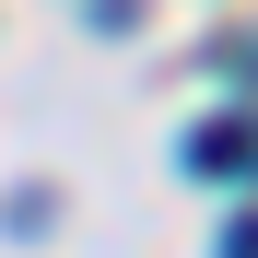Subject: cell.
I'll use <instances>...</instances> for the list:
<instances>
[{
  "label": "cell",
  "mask_w": 258,
  "mask_h": 258,
  "mask_svg": "<svg viewBox=\"0 0 258 258\" xmlns=\"http://www.w3.org/2000/svg\"><path fill=\"white\" fill-rule=\"evenodd\" d=\"M188 176H258V117H200L188 129Z\"/></svg>",
  "instance_id": "1"
}]
</instances>
